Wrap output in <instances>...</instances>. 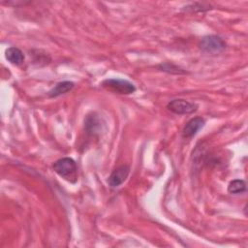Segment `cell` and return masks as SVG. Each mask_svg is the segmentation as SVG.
I'll return each mask as SVG.
<instances>
[{"label": "cell", "mask_w": 248, "mask_h": 248, "mask_svg": "<svg viewBox=\"0 0 248 248\" xmlns=\"http://www.w3.org/2000/svg\"><path fill=\"white\" fill-rule=\"evenodd\" d=\"M246 191V183L242 179H234L230 182L228 192L230 194H241Z\"/></svg>", "instance_id": "10"}, {"label": "cell", "mask_w": 248, "mask_h": 248, "mask_svg": "<svg viewBox=\"0 0 248 248\" xmlns=\"http://www.w3.org/2000/svg\"><path fill=\"white\" fill-rule=\"evenodd\" d=\"M54 171L65 180L75 183L78 179V167L76 162L70 157L58 159L53 164Z\"/></svg>", "instance_id": "1"}, {"label": "cell", "mask_w": 248, "mask_h": 248, "mask_svg": "<svg viewBox=\"0 0 248 248\" xmlns=\"http://www.w3.org/2000/svg\"><path fill=\"white\" fill-rule=\"evenodd\" d=\"M167 108L175 114L183 115L191 114L197 111L198 105L184 99H174L168 103Z\"/></svg>", "instance_id": "4"}, {"label": "cell", "mask_w": 248, "mask_h": 248, "mask_svg": "<svg viewBox=\"0 0 248 248\" xmlns=\"http://www.w3.org/2000/svg\"><path fill=\"white\" fill-rule=\"evenodd\" d=\"M200 49L208 54H218L225 50L227 45L225 41L217 35H207L201 39Z\"/></svg>", "instance_id": "2"}, {"label": "cell", "mask_w": 248, "mask_h": 248, "mask_svg": "<svg viewBox=\"0 0 248 248\" xmlns=\"http://www.w3.org/2000/svg\"><path fill=\"white\" fill-rule=\"evenodd\" d=\"M75 86V83L73 81L65 80V81H60L58 82L51 90L48 91V96L50 98H55L60 95L66 94L67 92L71 91Z\"/></svg>", "instance_id": "8"}, {"label": "cell", "mask_w": 248, "mask_h": 248, "mask_svg": "<svg viewBox=\"0 0 248 248\" xmlns=\"http://www.w3.org/2000/svg\"><path fill=\"white\" fill-rule=\"evenodd\" d=\"M158 68L163 71V72H166V73H169V74H175V75H181V74H186V71L184 69H182L181 67L175 65V64H172V63H170V62H164V63H161L160 65H158Z\"/></svg>", "instance_id": "11"}, {"label": "cell", "mask_w": 248, "mask_h": 248, "mask_svg": "<svg viewBox=\"0 0 248 248\" xmlns=\"http://www.w3.org/2000/svg\"><path fill=\"white\" fill-rule=\"evenodd\" d=\"M85 130L88 134L95 135L101 130V121L95 114L87 115L85 120Z\"/></svg>", "instance_id": "9"}, {"label": "cell", "mask_w": 248, "mask_h": 248, "mask_svg": "<svg viewBox=\"0 0 248 248\" xmlns=\"http://www.w3.org/2000/svg\"><path fill=\"white\" fill-rule=\"evenodd\" d=\"M130 173V167L128 165H121L112 170L108 176V184L111 188H117L125 182Z\"/></svg>", "instance_id": "5"}, {"label": "cell", "mask_w": 248, "mask_h": 248, "mask_svg": "<svg viewBox=\"0 0 248 248\" xmlns=\"http://www.w3.org/2000/svg\"><path fill=\"white\" fill-rule=\"evenodd\" d=\"M103 87L116 92L118 94L129 95L136 91V86L126 79L121 78H108L102 82Z\"/></svg>", "instance_id": "3"}, {"label": "cell", "mask_w": 248, "mask_h": 248, "mask_svg": "<svg viewBox=\"0 0 248 248\" xmlns=\"http://www.w3.org/2000/svg\"><path fill=\"white\" fill-rule=\"evenodd\" d=\"M5 57L11 64L16 66L21 65L25 60V56L23 52L16 46H11L7 48L5 51Z\"/></svg>", "instance_id": "7"}, {"label": "cell", "mask_w": 248, "mask_h": 248, "mask_svg": "<svg viewBox=\"0 0 248 248\" xmlns=\"http://www.w3.org/2000/svg\"><path fill=\"white\" fill-rule=\"evenodd\" d=\"M205 124V120L202 117H194L190 119L182 130V136L185 139L192 138L195 136Z\"/></svg>", "instance_id": "6"}, {"label": "cell", "mask_w": 248, "mask_h": 248, "mask_svg": "<svg viewBox=\"0 0 248 248\" xmlns=\"http://www.w3.org/2000/svg\"><path fill=\"white\" fill-rule=\"evenodd\" d=\"M183 11L187 12H194V13H201V12H205L208 10H211L210 5L204 4V3H192L190 5H187L183 7Z\"/></svg>", "instance_id": "12"}]
</instances>
